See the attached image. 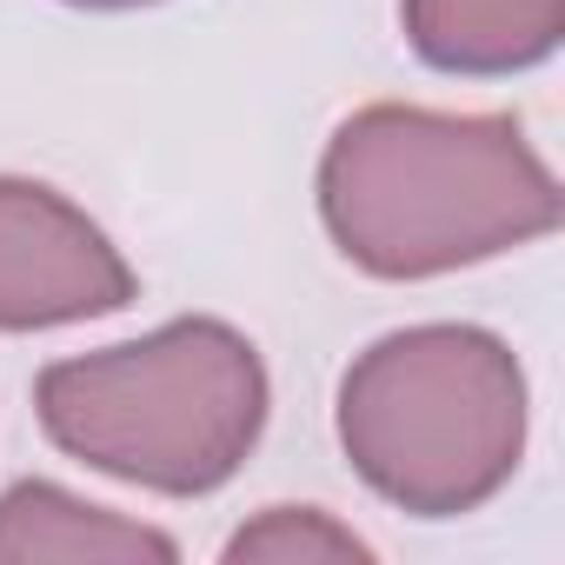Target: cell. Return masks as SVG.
Returning a JSON list of instances; mask_svg holds the SVG:
<instances>
[{
	"label": "cell",
	"instance_id": "3",
	"mask_svg": "<svg viewBox=\"0 0 565 565\" xmlns=\"http://www.w3.org/2000/svg\"><path fill=\"white\" fill-rule=\"evenodd\" d=\"M333 433L360 486L393 512L466 519L512 486L532 433V386L492 327L426 320L353 353Z\"/></svg>",
	"mask_w": 565,
	"mask_h": 565
},
{
	"label": "cell",
	"instance_id": "4",
	"mask_svg": "<svg viewBox=\"0 0 565 565\" xmlns=\"http://www.w3.org/2000/svg\"><path fill=\"white\" fill-rule=\"evenodd\" d=\"M140 273L61 186L0 173V333H54L127 313Z\"/></svg>",
	"mask_w": 565,
	"mask_h": 565
},
{
	"label": "cell",
	"instance_id": "6",
	"mask_svg": "<svg viewBox=\"0 0 565 565\" xmlns=\"http://www.w3.org/2000/svg\"><path fill=\"white\" fill-rule=\"evenodd\" d=\"M399 28L433 74L505 81L558 54L565 0H399Z\"/></svg>",
	"mask_w": 565,
	"mask_h": 565
},
{
	"label": "cell",
	"instance_id": "2",
	"mask_svg": "<svg viewBox=\"0 0 565 565\" xmlns=\"http://www.w3.org/2000/svg\"><path fill=\"white\" fill-rule=\"evenodd\" d=\"M266 413L273 380L259 347L213 313L67 353L34 380V419L67 459L160 499L220 492L253 459Z\"/></svg>",
	"mask_w": 565,
	"mask_h": 565
},
{
	"label": "cell",
	"instance_id": "7",
	"mask_svg": "<svg viewBox=\"0 0 565 565\" xmlns=\"http://www.w3.org/2000/svg\"><path fill=\"white\" fill-rule=\"evenodd\" d=\"M226 565H366L373 545L327 505H266L226 545Z\"/></svg>",
	"mask_w": 565,
	"mask_h": 565
},
{
	"label": "cell",
	"instance_id": "5",
	"mask_svg": "<svg viewBox=\"0 0 565 565\" xmlns=\"http://www.w3.org/2000/svg\"><path fill=\"white\" fill-rule=\"evenodd\" d=\"M180 539L94 505L54 479H14L0 492V565H173Z\"/></svg>",
	"mask_w": 565,
	"mask_h": 565
},
{
	"label": "cell",
	"instance_id": "1",
	"mask_svg": "<svg viewBox=\"0 0 565 565\" xmlns=\"http://www.w3.org/2000/svg\"><path fill=\"white\" fill-rule=\"evenodd\" d=\"M320 226L366 279H446L558 233L565 193L512 114L353 107L320 153Z\"/></svg>",
	"mask_w": 565,
	"mask_h": 565
},
{
	"label": "cell",
	"instance_id": "8",
	"mask_svg": "<svg viewBox=\"0 0 565 565\" xmlns=\"http://www.w3.org/2000/svg\"><path fill=\"white\" fill-rule=\"evenodd\" d=\"M67 8H87V14H134V8H160V0H67Z\"/></svg>",
	"mask_w": 565,
	"mask_h": 565
}]
</instances>
